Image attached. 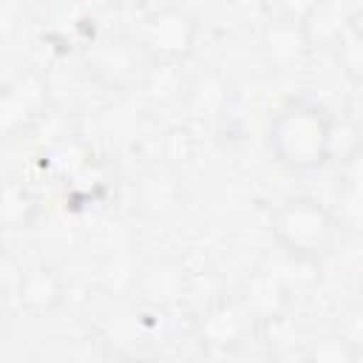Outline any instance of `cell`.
Masks as SVG:
<instances>
[{
  "label": "cell",
  "mask_w": 363,
  "mask_h": 363,
  "mask_svg": "<svg viewBox=\"0 0 363 363\" xmlns=\"http://www.w3.org/2000/svg\"><path fill=\"white\" fill-rule=\"evenodd\" d=\"M329 128L332 116L320 105L309 99H289L269 119L267 145L275 162L289 173H312L332 162Z\"/></svg>",
  "instance_id": "1"
},
{
  "label": "cell",
  "mask_w": 363,
  "mask_h": 363,
  "mask_svg": "<svg viewBox=\"0 0 363 363\" xmlns=\"http://www.w3.org/2000/svg\"><path fill=\"white\" fill-rule=\"evenodd\" d=\"M269 233L295 261H318L335 250L343 227L320 199L289 196L269 213Z\"/></svg>",
  "instance_id": "2"
},
{
  "label": "cell",
  "mask_w": 363,
  "mask_h": 363,
  "mask_svg": "<svg viewBox=\"0 0 363 363\" xmlns=\"http://www.w3.org/2000/svg\"><path fill=\"white\" fill-rule=\"evenodd\" d=\"M196 34H199L196 17L184 6L164 3L147 9L139 17L130 37L139 43V48L147 54L150 62H184L193 54Z\"/></svg>",
  "instance_id": "3"
},
{
  "label": "cell",
  "mask_w": 363,
  "mask_h": 363,
  "mask_svg": "<svg viewBox=\"0 0 363 363\" xmlns=\"http://www.w3.org/2000/svg\"><path fill=\"white\" fill-rule=\"evenodd\" d=\"M85 71L108 91H128L139 85L150 60L130 34H102L82 48Z\"/></svg>",
  "instance_id": "4"
},
{
  "label": "cell",
  "mask_w": 363,
  "mask_h": 363,
  "mask_svg": "<svg viewBox=\"0 0 363 363\" xmlns=\"http://www.w3.org/2000/svg\"><path fill=\"white\" fill-rule=\"evenodd\" d=\"M45 102H48V91L40 74L20 71L9 77L0 94V133L11 139L20 130H26L34 119H40V113L45 111Z\"/></svg>",
  "instance_id": "5"
},
{
  "label": "cell",
  "mask_w": 363,
  "mask_h": 363,
  "mask_svg": "<svg viewBox=\"0 0 363 363\" xmlns=\"http://www.w3.org/2000/svg\"><path fill=\"white\" fill-rule=\"evenodd\" d=\"M258 48H261L264 62L272 65L275 71H292V68L303 65L306 57L312 54L303 26H301V17H289V14H281V17H272L264 23Z\"/></svg>",
  "instance_id": "6"
},
{
  "label": "cell",
  "mask_w": 363,
  "mask_h": 363,
  "mask_svg": "<svg viewBox=\"0 0 363 363\" xmlns=\"http://www.w3.org/2000/svg\"><path fill=\"white\" fill-rule=\"evenodd\" d=\"M252 326H255V318L247 312L241 298H235V301L221 298V301L210 303L201 312V318H199V337H201L204 346L227 352V349L241 346L250 337Z\"/></svg>",
  "instance_id": "7"
},
{
  "label": "cell",
  "mask_w": 363,
  "mask_h": 363,
  "mask_svg": "<svg viewBox=\"0 0 363 363\" xmlns=\"http://www.w3.org/2000/svg\"><path fill=\"white\" fill-rule=\"evenodd\" d=\"M354 6L343 0H320L312 3L301 14V26L312 51H335L337 43L352 31Z\"/></svg>",
  "instance_id": "8"
},
{
  "label": "cell",
  "mask_w": 363,
  "mask_h": 363,
  "mask_svg": "<svg viewBox=\"0 0 363 363\" xmlns=\"http://www.w3.org/2000/svg\"><path fill=\"white\" fill-rule=\"evenodd\" d=\"M68 295V281L54 264H31L17 278V303L31 315L54 312Z\"/></svg>",
  "instance_id": "9"
},
{
  "label": "cell",
  "mask_w": 363,
  "mask_h": 363,
  "mask_svg": "<svg viewBox=\"0 0 363 363\" xmlns=\"http://www.w3.org/2000/svg\"><path fill=\"white\" fill-rule=\"evenodd\" d=\"M136 204L150 218H167L182 204L179 170L167 164H153L136 179Z\"/></svg>",
  "instance_id": "10"
},
{
  "label": "cell",
  "mask_w": 363,
  "mask_h": 363,
  "mask_svg": "<svg viewBox=\"0 0 363 363\" xmlns=\"http://www.w3.org/2000/svg\"><path fill=\"white\" fill-rule=\"evenodd\" d=\"M241 303L247 306V312L258 320H275L284 315L286 303H289V289L284 286V281L269 272V269H255L241 292Z\"/></svg>",
  "instance_id": "11"
},
{
  "label": "cell",
  "mask_w": 363,
  "mask_h": 363,
  "mask_svg": "<svg viewBox=\"0 0 363 363\" xmlns=\"http://www.w3.org/2000/svg\"><path fill=\"white\" fill-rule=\"evenodd\" d=\"M332 210L343 230L363 233V150L352 162L340 164Z\"/></svg>",
  "instance_id": "12"
},
{
  "label": "cell",
  "mask_w": 363,
  "mask_h": 363,
  "mask_svg": "<svg viewBox=\"0 0 363 363\" xmlns=\"http://www.w3.org/2000/svg\"><path fill=\"white\" fill-rule=\"evenodd\" d=\"M187 79L182 71V62H150L147 71L139 79L142 94L153 102V105H167L176 102L187 94Z\"/></svg>",
  "instance_id": "13"
},
{
  "label": "cell",
  "mask_w": 363,
  "mask_h": 363,
  "mask_svg": "<svg viewBox=\"0 0 363 363\" xmlns=\"http://www.w3.org/2000/svg\"><path fill=\"white\" fill-rule=\"evenodd\" d=\"M34 213H37L34 196L17 182H6L3 184V196H0V221H3V227L23 230V227L31 224Z\"/></svg>",
  "instance_id": "14"
},
{
  "label": "cell",
  "mask_w": 363,
  "mask_h": 363,
  "mask_svg": "<svg viewBox=\"0 0 363 363\" xmlns=\"http://www.w3.org/2000/svg\"><path fill=\"white\" fill-rule=\"evenodd\" d=\"M363 150V128L357 122H352L346 113L332 116V128H329V159L340 164L352 162L357 153Z\"/></svg>",
  "instance_id": "15"
},
{
  "label": "cell",
  "mask_w": 363,
  "mask_h": 363,
  "mask_svg": "<svg viewBox=\"0 0 363 363\" xmlns=\"http://www.w3.org/2000/svg\"><path fill=\"white\" fill-rule=\"evenodd\" d=\"M306 363H360L363 354L337 332H326L303 346Z\"/></svg>",
  "instance_id": "16"
},
{
  "label": "cell",
  "mask_w": 363,
  "mask_h": 363,
  "mask_svg": "<svg viewBox=\"0 0 363 363\" xmlns=\"http://www.w3.org/2000/svg\"><path fill=\"white\" fill-rule=\"evenodd\" d=\"M159 153H162V164H167V167L179 170L182 164H187L196 156V139H193L190 128H184V125L167 128L159 139Z\"/></svg>",
  "instance_id": "17"
},
{
  "label": "cell",
  "mask_w": 363,
  "mask_h": 363,
  "mask_svg": "<svg viewBox=\"0 0 363 363\" xmlns=\"http://www.w3.org/2000/svg\"><path fill=\"white\" fill-rule=\"evenodd\" d=\"M179 286H182V275H179V269H173L167 264H153L142 275V289L147 292V298L153 303H159L164 298H176Z\"/></svg>",
  "instance_id": "18"
},
{
  "label": "cell",
  "mask_w": 363,
  "mask_h": 363,
  "mask_svg": "<svg viewBox=\"0 0 363 363\" xmlns=\"http://www.w3.org/2000/svg\"><path fill=\"white\" fill-rule=\"evenodd\" d=\"M335 57H337V62H340V68H343V74L349 79L363 77V37L354 28L337 43Z\"/></svg>",
  "instance_id": "19"
},
{
  "label": "cell",
  "mask_w": 363,
  "mask_h": 363,
  "mask_svg": "<svg viewBox=\"0 0 363 363\" xmlns=\"http://www.w3.org/2000/svg\"><path fill=\"white\" fill-rule=\"evenodd\" d=\"M340 337H346L360 354H363V303H354L349 306L340 320H337V329H335Z\"/></svg>",
  "instance_id": "20"
},
{
  "label": "cell",
  "mask_w": 363,
  "mask_h": 363,
  "mask_svg": "<svg viewBox=\"0 0 363 363\" xmlns=\"http://www.w3.org/2000/svg\"><path fill=\"white\" fill-rule=\"evenodd\" d=\"M343 113L363 128V77L349 79V94H346V111Z\"/></svg>",
  "instance_id": "21"
},
{
  "label": "cell",
  "mask_w": 363,
  "mask_h": 363,
  "mask_svg": "<svg viewBox=\"0 0 363 363\" xmlns=\"http://www.w3.org/2000/svg\"><path fill=\"white\" fill-rule=\"evenodd\" d=\"M264 363H306L303 346L301 349H275L264 357Z\"/></svg>",
  "instance_id": "22"
},
{
  "label": "cell",
  "mask_w": 363,
  "mask_h": 363,
  "mask_svg": "<svg viewBox=\"0 0 363 363\" xmlns=\"http://www.w3.org/2000/svg\"><path fill=\"white\" fill-rule=\"evenodd\" d=\"M122 363H164V360L156 357V354H130V357H125Z\"/></svg>",
  "instance_id": "23"
},
{
  "label": "cell",
  "mask_w": 363,
  "mask_h": 363,
  "mask_svg": "<svg viewBox=\"0 0 363 363\" xmlns=\"http://www.w3.org/2000/svg\"><path fill=\"white\" fill-rule=\"evenodd\" d=\"M352 28L363 37V3L360 6H354V17H352Z\"/></svg>",
  "instance_id": "24"
}]
</instances>
